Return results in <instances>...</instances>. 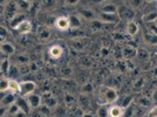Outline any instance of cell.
<instances>
[{
  "instance_id": "44",
  "label": "cell",
  "mask_w": 157,
  "mask_h": 117,
  "mask_svg": "<svg viewBox=\"0 0 157 117\" xmlns=\"http://www.w3.org/2000/svg\"><path fill=\"white\" fill-rule=\"evenodd\" d=\"M0 55H4V54H2V52H1V51H0Z\"/></svg>"
},
{
  "instance_id": "20",
  "label": "cell",
  "mask_w": 157,
  "mask_h": 117,
  "mask_svg": "<svg viewBox=\"0 0 157 117\" xmlns=\"http://www.w3.org/2000/svg\"><path fill=\"white\" fill-rule=\"evenodd\" d=\"M0 51L5 55H14L15 48L11 42H4L2 45H0Z\"/></svg>"
},
{
  "instance_id": "15",
  "label": "cell",
  "mask_w": 157,
  "mask_h": 117,
  "mask_svg": "<svg viewBox=\"0 0 157 117\" xmlns=\"http://www.w3.org/2000/svg\"><path fill=\"white\" fill-rule=\"evenodd\" d=\"M36 34H38V38L40 40H42V41H46L51 38V35H52V32H51V29L46 26H39L38 27V31H36Z\"/></svg>"
},
{
  "instance_id": "17",
  "label": "cell",
  "mask_w": 157,
  "mask_h": 117,
  "mask_svg": "<svg viewBox=\"0 0 157 117\" xmlns=\"http://www.w3.org/2000/svg\"><path fill=\"white\" fill-rule=\"evenodd\" d=\"M17 6H18V11H20V13H25V12H28L29 9H32L33 2L29 0L17 1Z\"/></svg>"
},
{
  "instance_id": "6",
  "label": "cell",
  "mask_w": 157,
  "mask_h": 117,
  "mask_svg": "<svg viewBox=\"0 0 157 117\" xmlns=\"http://www.w3.org/2000/svg\"><path fill=\"white\" fill-rule=\"evenodd\" d=\"M63 55V48L60 45H52L48 48V56L53 60H59Z\"/></svg>"
},
{
  "instance_id": "8",
  "label": "cell",
  "mask_w": 157,
  "mask_h": 117,
  "mask_svg": "<svg viewBox=\"0 0 157 117\" xmlns=\"http://www.w3.org/2000/svg\"><path fill=\"white\" fill-rule=\"evenodd\" d=\"M137 49L136 47H134L132 45H125L122 48V56L125 60H132L134 58L137 56Z\"/></svg>"
},
{
  "instance_id": "30",
  "label": "cell",
  "mask_w": 157,
  "mask_h": 117,
  "mask_svg": "<svg viewBox=\"0 0 157 117\" xmlns=\"http://www.w3.org/2000/svg\"><path fill=\"white\" fill-rule=\"evenodd\" d=\"M137 58H141L142 61L148 62L150 60V54L148 53V51H145L143 48H140V49H137Z\"/></svg>"
},
{
  "instance_id": "29",
  "label": "cell",
  "mask_w": 157,
  "mask_h": 117,
  "mask_svg": "<svg viewBox=\"0 0 157 117\" xmlns=\"http://www.w3.org/2000/svg\"><path fill=\"white\" fill-rule=\"evenodd\" d=\"M96 117H109L108 115V105L100 104L96 110Z\"/></svg>"
},
{
  "instance_id": "33",
  "label": "cell",
  "mask_w": 157,
  "mask_h": 117,
  "mask_svg": "<svg viewBox=\"0 0 157 117\" xmlns=\"http://www.w3.org/2000/svg\"><path fill=\"white\" fill-rule=\"evenodd\" d=\"M15 61H17V63H20V65H27L28 58L25 56V55H19V56L15 58Z\"/></svg>"
},
{
  "instance_id": "41",
  "label": "cell",
  "mask_w": 157,
  "mask_h": 117,
  "mask_svg": "<svg viewBox=\"0 0 157 117\" xmlns=\"http://www.w3.org/2000/svg\"><path fill=\"white\" fill-rule=\"evenodd\" d=\"M14 117H27V115L25 114V112H22V111H20L19 114H17Z\"/></svg>"
},
{
  "instance_id": "12",
  "label": "cell",
  "mask_w": 157,
  "mask_h": 117,
  "mask_svg": "<svg viewBox=\"0 0 157 117\" xmlns=\"http://www.w3.org/2000/svg\"><path fill=\"white\" fill-rule=\"evenodd\" d=\"M15 32L18 33L19 35H27V34H29V33L32 32V22L26 19L25 21H22L20 24L19 27L15 29Z\"/></svg>"
},
{
  "instance_id": "19",
  "label": "cell",
  "mask_w": 157,
  "mask_h": 117,
  "mask_svg": "<svg viewBox=\"0 0 157 117\" xmlns=\"http://www.w3.org/2000/svg\"><path fill=\"white\" fill-rule=\"evenodd\" d=\"M143 40L147 45L157 46V34H154V33H150L147 31V33L143 35Z\"/></svg>"
},
{
  "instance_id": "43",
  "label": "cell",
  "mask_w": 157,
  "mask_h": 117,
  "mask_svg": "<svg viewBox=\"0 0 157 117\" xmlns=\"http://www.w3.org/2000/svg\"><path fill=\"white\" fill-rule=\"evenodd\" d=\"M35 117H46V116H45V115H42V114H40V112H39V114H38V116H35Z\"/></svg>"
},
{
  "instance_id": "3",
  "label": "cell",
  "mask_w": 157,
  "mask_h": 117,
  "mask_svg": "<svg viewBox=\"0 0 157 117\" xmlns=\"http://www.w3.org/2000/svg\"><path fill=\"white\" fill-rule=\"evenodd\" d=\"M54 27L60 31V32H67L68 29H71V22H69V18L66 15H61L58 17L54 20Z\"/></svg>"
},
{
  "instance_id": "46",
  "label": "cell",
  "mask_w": 157,
  "mask_h": 117,
  "mask_svg": "<svg viewBox=\"0 0 157 117\" xmlns=\"http://www.w3.org/2000/svg\"><path fill=\"white\" fill-rule=\"evenodd\" d=\"M156 2H157V1H156Z\"/></svg>"
},
{
  "instance_id": "34",
  "label": "cell",
  "mask_w": 157,
  "mask_h": 117,
  "mask_svg": "<svg viewBox=\"0 0 157 117\" xmlns=\"http://www.w3.org/2000/svg\"><path fill=\"white\" fill-rule=\"evenodd\" d=\"M150 102L154 104H157V87H154L152 90H151Z\"/></svg>"
},
{
  "instance_id": "28",
  "label": "cell",
  "mask_w": 157,
  "mask_h": 117,
  "mask_svg": "<svg viewBox=\"0 0 157 117\" xmlns=\"http://www.w3.org/2000/svg\"><path fill=\"white\" fill-rule=\"evenodd\" d=\"M19 112H20V109L19 107H18V104L15 103V102L7 108V116L8 117H14L17 114H19Z\"/></svg>"
},
{
  "instance_id": "10",
  "label": "cell",
  "mask_w": 157,
  "mask_h": 117,
  "mask_svg": "<svg viewBox=\"0 0 157 117\" xmlns=\"http://www.w3.org/2000/svg\"><path fill=\"white\" fill-rule=\"evenodd\" d=\"M138 32H140V27H138L137 22L135 20H129L127 22V26H125V33H127V35L134 38V36L137 35Z\"/></svg>"
},
{
  "instance_id": "21",
  "label": "cell",
  "mask_w": 157,
  "mask_h": 117,
  "mask_svg": "<svg viewBox=\"0 0 157 117\" xmlns=\"http://www.w3.org/2000/svg\"><path fill=\"white\" fill-rule=\"evenodd\" d=\"M18 11V6H17V1L15 2H12V1H10L8 4H7V6L5 7V12L6 14L8 15V18L11 19L13 15H15L17 13H19V12H17Z\"/></svg>"
},
{
  "instance_id": "4",
  "label": "cell",
  "mask_w": 157,
  "mask_h": 117,
  "mask_svg": "<svg viewBox=\"0 0 157 117\" xmlns=\"http://www.w3.org/2000/svg\"><path fill=\"white\" fill-rule=\"evenodd\" d=\"M78 15L80 18H83V19L88 20V21H94V20H98V13L89 8V7H82L78 11Z\"/></svg>"
},
{
  "instance_id": "18",
  "label": "cell",
  "mask_w": 157,
  "mask_h": 117,
  "mask_svg": "<svg viewBox=\"0 0 157 117\" xmlns=\"http://www.w3.org/2000/svg\"><path fill=\"white\" fill-rule=\"evenodd\" d=\"M10 80V83H8V92L12 94V95H18L20 92V82L17 80Z\"/></svg>"
},
{
  "instance_id": "45",
  "label": "cell",
  "mask_w": 157,
  "mask_h": 117,
  "mask_svg": "<svg viewBox=\"0 0 157 117\" xmlns=\"http://www.w3.org/2000/svg\"><path fill=\"white\" fill-rule=\"evenodd\" d=\"M0 74H1V69H0Z\"/></svg>"
},
{
  "instance_id": "27",
  "label": "cell",
  "mask_w": 157,
  "mask_h": 117,
  "mask_svg": "<svg viewBox=\"0 0 157 117\" xmlns=\"http://www.w3.org/2000/svg\"><path fill=\"white\" fill-rule=\"evenodd\" d=\"M10 68H11V62L8 58H4L1 65H0V69H1V74L4 75H8V72H10Z\"/></svg>"
},
{
  "instance_id": "26",
  "label": "cell",
  "mask_w": 157,
  "mask_h": 117,
  "mask_svg": "<svg viewBox=\"0 0 157 117\" xmlns=\"http://www.w3.org/2000/svg\"><path fill=\"white\" fill-rule=\"evenodd\" d=\"M8 77L11 80H17V78L20 76V72H19V68L18 66H12L11 65V68H10V72H8Z\"/></svg>"
},
{
  "instance_id": "2",
  "label": "cell",
  "mask_w": 157,
  "mask_h": 117,
  "mask_svg": "<svg viewBox=\"0 0 157 117\" xmlns=\"http://www.w3.org/2000/svg\"><path fill=\"white\" fill-rule=\"evenodd\" d=\"M36 83L32 80H25L20 82V92L19 95L21 97H28L29 95H32L36 90Z\"/></svg>"
},
{
  "instance_id": "37",
  "label": "cell",
  "mask_w": 157,
  "mask_h": 117,
  "mask_svg": "<svg viewBox=\"0 0 157 117\" xmlns=\"http://www.w3.org/2000/svg\"><path fill=\"white\" fill-rule=\"evenodd\" d=\"M7 115V108L0 105V117H5Z\"/></svg>"
},
{
  "instance_id": "11",
  "label": "cell",
  "mask_w": 157,
  "mask_h": 117,
  "mask_svg": "<svg viewBox=\"0 0 157 117\" xmlns=\"http://www.w3.org/2000/svg\"><path fill=\"white\" fill-rule=\"evenodd\" d=\"M101 13H109V14H118V7L116 4L107 1V2H102L101 5Z\"/></svg>"
},
{
  "instance_id": "23",
  "label": "cell",
  "mask_w": 157,
  "mask_h": 117,
  "mask_svg": "<svg viewBox=\"0 0 157 117\" xmlns=\"http://www.w3.org/2000/svg\"><path fill=\"white\" fill-rule=\"evenodd\" d=\"M143 22H145L147 25H150V24H155L157 21V11H151L149 13L144 14L143 18Z\"/></svg>"
},
{
  "instance_id": "9",
  "label": "cell",
  "mask_w": 157,
  "mask_h": 117,
  "mask_svg": "<svg viewBox=\"0 0 157 117\" xmlns=\"http://www.w3.org/2000/svg\"><path fill=\"white\" fill-rule=\"evenodd\" d=\"M27 102H28V105H29V108H31V110L32 109H39L40 107H41V104H42V97L38 95V94H32V95H29L28 97H26Z\"/></svg>"
},
{
  "instance_id": "39",
  "label": "cell",
  "mask_w": 157,
  "mask_h": 117,
  "mask_svg": "<svg viewBox=\"0 0 157 117\" xmlns=\"http://www.w3.org/2000/svg\"><path fill=\"white\" fill-rule=\"evenodd\" d=\"M81 117H96V116L93 115L92 112H89V111H85V112H82V116Z\"/></svg>"
},
{
  "instance_id": "22",
  "label": "cell",
  "mask_w": 157,
  "mask_h": 117,
  "mask_svg": "<svg viewBox=\"0 0 157 117\" xmlns=\"http://www.w3.org/2000/svg\"><path fill=\"white\" fill-rule=\"evenodd\" d=\"M15 100H17V98H15V96H14V95L10 94V92H6V94L4 95L2 100H1V103H0V105L8 108L10 105H12V104L15 102Z\"/></svg>"
},
{
  "instance_id": "38",
  "label": "cell",
  "mask_w": 157,
  "mask_h": 117,
  "mask_svg": "<svg viewBox=\"0 0 157 117\" xmlns=\"http://www.w3.org/2000/svg\"><path fill=\"white\" fill-rule=\"evenodd\" d=\"M151 75H152V77L157 80V66H155V67L151 69Z\"/></svg>"
},
{
  "instance_id": "32",
  "label": "cell",
  "mask_w": 157,
  "mask_h": 117,
  "mask_svg": "<svg viewBox=\"0 0 157 117\" xmlns=\"http://www.w3.org/2000/svg\"><path fill=\"white\" fill-rule=\"evenodd\" d=\"M65 102L68 107H73V104L75 103V98L71 94H65Z\"/></svg>"
},
{
  "instance_id": "1",
  "label": "cell",
  "mask_w": 157,
  "mask_h": 117,
  "mask_svg": "<svg viewBox=\"0 0 157 117\" xmlns=\"http://www.w3.org/2000/svg\"><path fill=\"white\" fill-rule=\"evenodd\" d=\"M118 100V95L116 89L108 87V85H102L98 91V104L103 105H111L115 104Z\"/></svg>"
},
{
  "instance_id": "42",
  "label": "cell",
  "mask_w": 157,
  "mask_h": 117,
  "mask_svg": "<svg viewBox=\"0 0 157 117\" xmlns=\"http://www.w3.org/2000/svg\"><path fill=\"white\" fill-rule=\"evenodd\" d=\"M4 42H6V41H5V38H2V36H0V45H2Z\"/></svg>"
},
{
  "instance_id": "25",
  "label": "cell",
  "mask_w": 157,
  "mask_h": 117,
  "mask_svg": "<svg viewBox=\"0 0 157 117\" xmlns=\"http://www.w3.org/2000/svg\"><path fill=\"white\" fill-rule=\"evenodd\" d=\"M69 22H71V28H78L81 27V18L78 15H69Z\"/></svg>"
},
{
  "instance_id": "16",
  "label": "cell",
  "mask_w": 157,
  "mask_h": 117,
  "mask_svg": "<svg viewBox=\"0 0 157 117\" xmlns=\"http://www.w3.org/2000/svg\"><path fill=\"white\" fill-rule=\"evenodd\" d=\"M15 103L18 104V107H19L20 111H22V112H25L26 115H28L29 112H31V108H29V105H28V102H27V100L25 97H19L15 100Z\"/></svg>"
},
{
  "instance_id": "13",
  "label": "cell",
  "mask_w": 157,
  "mask_h": 117,
  "mask_svg": "<svg viewBox=\"0 0 157 117\" xmlns=\"http://www.w3.org/2000/svg\"><path fill=\"white\" fill-rule=\"evenodd\" d=\"M26 20V17H25V14L24 13H17L15 15H13L11 19H10V26H11V28L13 29V31H15L18 27H19V25L22 22V21H25Z\"/></svg>"
},
{
  "instance_id": "14",
  "label": "cell",
  "mask_w": 157,
  "mask_h": 117,
  "mask_svg": "<svg viewBox=\"0 0 157 117\" xmlns=\"http://www.w3.org/2000/svg\"><path fill=\"white\" fill-rule=\"evenodd\" d=\"M42 104L48 107L49 109H54L55 107H58V101L52 94H46L42 96Z\"/></svg>"
},
{
  "instance_id": "40",
  "label": "cell",
  "mask_w": 157,
  "mask_h": 117,
  "mask_svg": "<svg viewBox=\"0 0 157 117\" xmlns=\"http://www.w3.org/2000/svg\"><path fill=\"white\" fill-rule=\"evenodd\" d=\"M108 52H109V49H108V48H105V47H103V48H102V55H103V56H105V55H108Z\"/></svg>"
},
{
  "instance_id": "7",
  "label": "cell",
  "mask_w": 157,
  "mask_h": 117,
  "mask_svg": "<svg viewBox=\"0 0 157 117\" xmlns=\"http://www.w3.org/2000/svg\"><path fill=\"white\" fill-rule=\"evenodd\" d=\"M125 109L122 108L120 104L115 103L108 107V115L109 117H124Z\"/></svg>"
},
{
  "instance_id": "31",
  "label": "cell",
  "mask_w": 157,
  "mask_h": 117,
  "mask_svg": "<svg viewBox=\"0 0 157 117\" xmlns=\"http://www.w3.org/2000/svg\"><path fill=\"white\" fill-rule=\"evenodd\" d=\"M8 83H10V80L7 77L0 78V92L2 94L8 92Z\"/></svg>"
},
{
  "instance_id": "35",
  "label": "cell",
  "mask_w": 157,
  "mask_h": 117,
  "mask_svg": "<svg viewBox=\"0 0 157 117\" xmlns=\"http://www.w3.org/2000/svg\"><path fill=\"white\" fill-rule=\"evenodd\" d=\"M145 117H157V105L152 107L150 110L147 112V116Z\"/></svg>"
},
{
  "instance_id": "24",
  "label": "cell",
  "mask_w": 157,
  "mask_h": 117,
  "mask_svg": "<svg viewBox=\"0 0 157 117\" xmlns=\"http://www.w3.org/2000/svg\"><path fill=\"white\" fill-rule=\"evenodd\" d=\"M93 91H94V85L90 83V82H85V83H82L81 87H80V92H81V95H86V96H88L89 94H92Z\"/></svg>"
},
{
  "instance_id": "36",
  "label": "cell",
  "mask_w": 157,
  "mask_h": 117,
  "mask_svg": "<svg viewBox=\"0 0 157 117\" xmlns=\"http://www.w3.org/2000/svg\"><path fill=\"white\" fill-rule=\"evenodd\" d=\"M7 35H8V31H7L6 27L0 26V36H2V38H5V39H6Z\"/></svg>"
},
{
  "instance_id": "5",
  "label": "cell",
  "mask_w": 157,
  "mask_h": 117,
  "mask_svg": "<svg viewBox=\"0 0 157 117\" xmlns=\"http://www.w3.org/2000/svg\"><path fill=\"white\" fill-rule=\"evenodd\" d=\"M98 20H100L103 25L109 24H117L120 21V14H109V13H100L98 14Z\"/></svg>"
}]
</instances>
